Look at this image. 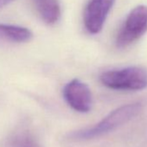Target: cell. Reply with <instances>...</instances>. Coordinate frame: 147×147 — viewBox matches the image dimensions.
Masks as SVG:
<instances>
[{
    "label": "cell",
    "mask_w": 147,
    "mask_h": 147,
    "mask_svg": "<svg viewBox=\"0 0 147 147\" xmlns=\"http://www.w3.org/2000/svg\"><path fill=\"white\" fill-rule=\"evenodd\" d=\"M32 36V32L27 28L0 24V41L20 43L29 42Z\"/></svg>",
    "instance_id": "7"
},
{
    "label": "cell",
    "mask_w": 147,
    "mask_h": 147,
    "mask_svg": "<svg viewBox=\"0 0 147 147\" xmlns=\"http://www.w3.org/2000/svg\"><path fill=\"white\" fill-rule=\"evenodd\" d=\"M147 31V6L138 5L132 9L120 29L116 44L125 48L139 39Z\"/></svg>",
    "instance_id": "3"
},
{
    "label": "cell",
    "mask_w": 147,
    "mask_h": 147,
    "mask_svg": "<svg viewBox=\"0 0 147 147\" xmlns=\"http://www.w3.org/2000/svg\"><path fill=\"white\" fill-rule=\"evenodd\" d=\"M14 0H0V9L4 8L5 6L8 5L11 2H13Z\"/></svg>",
    "instance_id": "9"
},
{
    "label": "cell",
    "mask_w": 147,
    "mask_h": 147,
    "mask_svg": "<svg viewBox=\"0 0 147 147\" xmlns=\"http://www.w3.org/2000/svg\"><path fill=\"white\" fill-rule=\"evenodd\" d=\"M66 102L80 113H88L92 108V93L87 84L78 79H74L64 87L62 90Z\"/></svg>",
    "instance_id": "4"
},
{
    "label": "cell",
    "mask_w": 147,
    "mask_h": 147,
    "mask_svg": "<svg viewBox=\"0 0 147 147\" xmlns=\"http://www.w3.org/2000/svg\"><path fill=\"white\" fill-rule=\"evenodd\" d=\"M114 1L115 0H89L88 2L84 11L83 22L89 33L98 34L102 30Z\"/></svg>",
    "instance_id": "5"
},
{
    "label": "cell",
    "mask_w": 147,
    "mask_h": 147,
    "mask_svg": "<svg viewBox=\"0 0 147 147\" xmlns=\"http://www.w3.org/2000/svg\"><path fill=\"white\" fill-rule=\"evenodd\" d=\"M100 82L114 90H142L147 88V69L132 66L107 71L100 76Z\"/></svg>",
    "instance_id": "2"
},
{
    "label": "cell",
    "mask_w": 147,
    "mask_h": 147,
    "mask_svg": "<svg viewBox=\"0 0 147 147\" xmlns=\"http://www.w3.org/2000/svg\"><path fill=\"white\" fill-rule=\"evenodd\" d=\"M36 13L41 19L48 24H54L61 18V6L58 0H31Z\"/></svg>",
    "instance_id": "6"
},
{
    "label": "cell",
    "mask_w": 147,
    "mask_h": 147,
    "mask_svg": "<svg viewBox=\"0 0 147 147\" xmlns=\"http://www.w3.org/2000/svg\"><path fill=\"white\" fill-rule=\"evenodd\" d=\"M9 147H41V145L34 135L24 131L16 133L10 139Z\"/></svg>",
    "instance_id": "8"
},
{
    "label": "cell",
    "mask_w": 147,
    "mask_h": 147,
    "mask_svg": "<svg viewBox=\"0 0 147 147\" xmlns=\"http://www.w3.org/2000/svg\"><path fill=\"white\" fill-rule=\"evenodd\" d=\"M142 105L140 103L122 106L110 113L94 125L72 132L70 138L75 140H89L106 135L129 122L140 113Z\"/></svg>",
    "instance_id": "1"
}]
</instances>
